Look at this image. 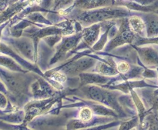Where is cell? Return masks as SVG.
<instances>
[{"label":"cell","instance_id":"obj_1","mask_svg":"<svg viewBox=\"0 0 158 130\" xmlns=\"http://www.w3.org/2000/svg\"><path fill=\"white\" fill-rule=\"evenodd\" d=\"M109 0H77L76 5L83 9H92L108 3Z\"/></svg>","mask_w":158,"mask_h":130},{"label":"cell","instance_id":"obj_2","mask_svg":"<svg viewBox=\"0 0 158 130\" xmlns=\"http://www.w3.org/2000/svg\"><path fill=\"white\" fill-rule=\"evenodd\" d=\"M148 21V33L150 36L158 35V16H152Z\"/></svg>","mask_w":158,"mask_h":130},{"label":"cell","instance_id":"obj_3","mask_svg":"<svg viewBox=\"0 0 158 130\" xmlns=\"http://www.w3.org/2000/svg\"><path fill=\"white\" fill-rule=\"evenodd\" d=\"M130 24H131V27L136 32H142L144 29L145 25L143 22L142 21L140 18H137V17H134L130 19Z\"/></svg>","mask_w":158,"mask_h":130},{"label":"cell","instance_id":"obj_4","mask_svg":"<svg viewBox=\"0 0 158 130\" xmlns=\"http://www.w3.org/2000/svg\"><path fill=\"white\" fill-rule=\"evenodd\" d=\"M93 116V112L92 110L89 108H83L80 110V118L82 121H85L87 122L89 120H91Z\"/></svg>","mask_w":158,"mask_h":130},{"label":"cell","instance_id":"obj_5","mask_svg":"<svg viewBox=\"0 0 158 130\" xmlns=\"http://www.w3.org/2000/svg\"><path fill=\"white\" fill-rule=\"evenodd\" d=\"M117 69H118V70L120 71V72H126L128 70V69H129V66H128V65L127 64V63H121L118 65V67H117Z\"/></svg>","mask_w":158,"mask_h":130},{"label":"cell","instance_id":"obj_6","mask_svg":"<svg viewBox=\"0 0 158 130\" xmlns=\"http://www.w3.org/2000/svg\"><path fill=\"white\" fill-rule=\"evenodd\" d=\"M54 79L56 80H58L59 82H63L65 81L66 78H65L64 75H61V74H59V73H55L54 74Z\"/></svg>","mask_w":158,"mask_h":130},{"label":"cell","instance_id":"obj_7","mask_svg":"<svg viewBox=\"0 0 158 130\" xmlns=\"http://www.w3.org/2000/svg\"><path fill=\"white\" fill-rule=\"evenodd\" d=\"M6 105V100L5 96L0 94V108H5Z\"/></svg>","mask_w":158,"mask_h":130},{"label":"cell","instance_id":"obj_8","mask_svg":"<svg viewBox=\"0 0 158 130\" xmlns=\"http://www.w3.org/2000/svg\"><path fill=\"white\" fill-rule=\"evenodd\" d=\"M71 0H58L59 5H66L69 3Z\"/></svg>","mask_w":158,"mask_h":130}]
</instances>
